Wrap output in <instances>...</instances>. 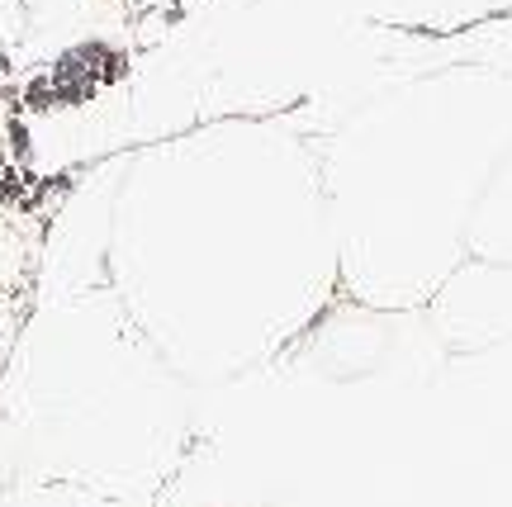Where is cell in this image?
<instances>
[{
    "label": "cell",
    "instance_id": "7",
    "mask_svg": "<svg viewBox=\"0 0 512 507\" xmlns=\"http://www.w3.org/2000/svg\"><path fill=\"white\" fill-rule=\"evenodd\" d=\"M0 507H152L143 498H119V493L81 489V484H5Z\"/></svg>",
    "mask_w": 512,
    "mask_h": 507
},
{
    "label": "cell",
    "instance_id": "5",
    "mask_svg": "<svg viewBox=\"0 0 512 507\" xmlns=\"http://www.w3.org/2000/svg\"><path fill=\"white\" fill-rule=\"evenodd\" d=\"M427 318L451 356L512 337V152L470 223L460 271L432 299Z\"/></svg>",
    "mask_w": 512,
    "mask_h": 507
},
{
    "label": "cell",
    "instance_id": "4",
    "mask_svg": "<svg viewBox=\"0 0 512 507\" xmlns=\"http://www.w3.org/2000/svg\"><path fill=\"white\" fill-rule=\"evenodd\" d=\"M451 460L479 507H512V337L456 351L441 375Z\"/></svg>",
    "mask_w": 512,
    "mask_h": 507
},
{
    "label": "cell",
    "instance_id": "1",
    "mask_svg": "<svg viewBox=\"0 0 512 507\" xmlns=\"http://www.w3.org/2000/svg\"><path fill=\"white\" fill-rule=\"evenodd\" d=\"M105 280L190 389L285 356L342 294L313 133L233 114L124 147Z\"/></svg>",
    "mask_w": 512,
    "mask_h": 507
},
{
    "label": "cell",
    "instance_id": "3",
    "mask_svg": "<svg viewBox=\"0 0 512 507\" xmlns=\"http://www.w3.org/2000/svg\"><path fill=\"white\" fill-rule=\"evenodd\" d=\"M195 389L157 356L110 280L38 285L0 361L10 479L152 503L190 436Z\"/></svg>",
    "mask_w": 512,
    "mask_h": 507
},
{
    "label": "cell",
    "instance_id": "2",
    "mask_svg": "<svg viewBox=\"0 0 512 507\" xmlns=\"http://www.w3.org/2000/svg\"><path fill=\"white\" fill-rule=\"evenodd\" d=\"M337 285L370 313H427L512 152V86L441 76L313 133Z\"/></svg>",
    "mask_w": 512,
    "mask_h": 507
},
{
    "label": "cell",
    "instance_id": "6",
    "mask_svg": "<svg viewBox=\"0 0 512 507\" xmlns=\"http://www.w3.org/2000/svg\"><path fill=\"white\" fill-rule=\"evenodd\" d=\"M124 0H0V72L5 81H48L86 72L91 62L124 67L128 48L114 38Z\"/></svg>",
    "mask_w": 512,
    "mask_h": 507
}]
</instances>
